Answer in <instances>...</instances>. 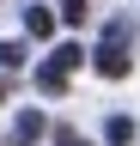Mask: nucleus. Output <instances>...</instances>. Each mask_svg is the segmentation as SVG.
Returning <instances> with one entry per match:
<instances>
[{"label": "nucleus", "instance_id": "obj_1", "mask_svg": "<svg viewBox=\"0 0 140 146\" xmlns=\"http://www.w3.org/2000/svg\"><path fill=\"white\" fill-rule=\"evenodd\" d=\"M92 67L104 73V79H128V73H134V55H128V43H104L92 55Z\"/></svg>", "mask_w": 140, "mask_h": 146}, {"label": "nucleus", "instance_id": "obj_2", "mask_svg": "<svg viewBox=\"0 0 140 146\" xmlns=\"http://www.w3.org/2000/svg\"><path fill=\"white\" fill-rule=\"evenodd\" d=\"M49 134V122H43V110H25L19 122H12V134H6V146H37Z\"/></svg>", "mask_w": 140, "mask_h": 146}, {"label": "nucleus", "instance_id": "obj_3", "mask_svg": "<svg viewBox=\"0 0 140 146\" xmlns=\"http://www.w3.org/2000/svg\"><path fill=\"white\" fill-rule=\"evenodd\" d=\"M79 61H85V49H79V43H61V49H55V55H49V61H43V67H55V73H73Z\"/></svg>", "mask_w": 140, "mask_h": 146}, {"label": "nucleus", "instance_id": "obj_4", "mask_svg": "<svg viewBox=\"0 0 140 146\" xmlns=\"http://www.w3.org/2000/svg\"><path fill=\"white\" fill-rule=\"evenodd\" d=\"M25 31L31 36H49V31H55V12H49V6H31L25 12Z\"/></svg>", "mask_w": 140, "mask_h": 146}, {"label": "nucleus", "instance_id": "obj_5", "mask_svg": "<svg viewBox=\"0 0 140 146\" xmlns=\"http://www.w3.org/2000/svg\"><path fill=\"white\" fill-rule=\"evenodd\" d=\"M104 140H110V146H128L134 140V122L128 116H110V122H104Z\"/></svg>", "mask_w": 140, "mask_h": 146}, {"label": "nucleus", "instance_id": "obj_6", "mask_svg": "<svg viewBox=\"0 0 140 146\" xmlns=\"http://www.w3.org/2000/svg\"><path fill=\"white\" fill-rule=\"evenodd\" d=\"M37 85L49 91V98H61V91H67V73H55V67H37Z\"/></svg>", "mask_w": 140, "mask_h": 146}, {"label": "nucleus", "instance_id": "obj_7", "mask_svg": "<svg viewBox=\"0 0 140 146\" xmlns=\"http://www.w3.org/2000/svg\"><path fill=\"white\" fill-rule=\"evenodd\" d=\"M85 18H92V6H85V0H67V6H61V25H73V31H79Z\"/></svg>", "mask_w": 140, "mask_h": 146}, {"label": "nucleus", "instance_id": "obj_8", "mask_svg": "<svg viewBox=\"0 0 140 146\" xmlns=\"http://www.w3.org/2000/svg\"><path fill=\"white\" fill-rule=\"evenodd\" d=\"M0 67H6V73L25 67V43H0Z\"/></svg>", "mask_w": 140, "mask_h": 146}, {"label": "nucleus", "instance_id": "obj_9", "mask_svg": "<svg viewBox=\"0 0 140 146\" xmlns=\"http://www.w3.org/2000/svg\"><path fill=\"white\" fill-rule=\"evenodd\" d=\"M55 146H85V140H79V128H55Z\"/></svg>", "mask_w": 140, "mask_h": 146}, {"label": "nucleus", "instance_id": "obj_10", "mask_svg": "<svg viewBox=\"0 0 140 146\" xmlns=\"http://www.w3.org/2000/svg\"><path fill=\"white\" fill-rule=\"evenodd\" d=\"M0 98H6V79H0Z\"/></svg>", "mask_w": 140, "mask_h": 146}]
</instances>
